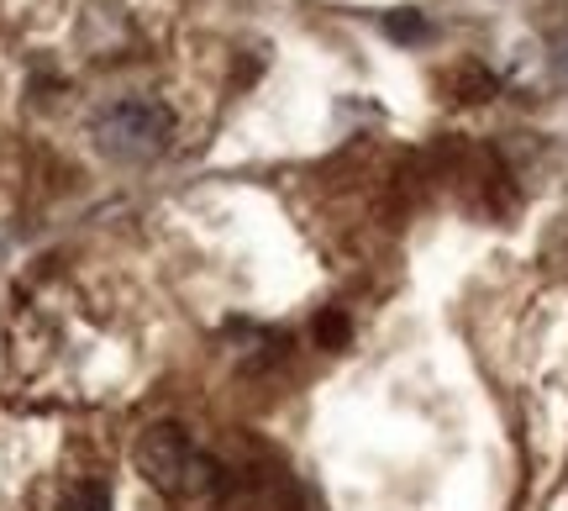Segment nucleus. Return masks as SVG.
Segmentation results:
<instances>
[{
  "mask_svg": "<svg viewBox=\"0 0 568 511\" xmlns=\"http://www.w3.org/2000/svg\"><path fill=\"white\" fill-rule=\"evenodd\" d=\"M132 459H138L142 480H148L153 491L174 495V501H211L226 480L222 464L205 449H195L190 432L174 428V422H153V428L138 438Z\"/></svg>",
  "mask_w": 568,
  "mask_h": 511,
  "instance_id": "1",
  "label": "nucleus"
},
{
  "mask_svg": "<svg viewBox=\"0 0 568 511\" xmlns=\"http://www.w3.org/2000/svg\"><path fill=\"white\" fill-rule=\"evenodd\" d=\"M548 63H552V80H558V84H564V90H568V32H564V38H558V42H552Z\"/></svg>",
  "mask_w": 568,
  "mask_h": 511,
  "instance_id": "6",
  "label": "nucleus"
},
{
  "mask_svg": "<svg viewBox=\"0 0 568 511\" xmlns=\"http://www.w3.org/2000/svg\"><path fill=\"white\" fill-rule=\"evenodd\" d=\"M63 511H111V485L105 480H80L63 495Z\"/></svg>",
  "mask_w": 568,
  "mask_h": 511,
  "instance_id": "3",
  "label": "nucleus"
},
{
  "mask_svg": "<svg viewBox=\"0 0 568 511\" xmlns=\"http://www.w3.org/2000/svg\"><path fill=\"white\" fill-rule=\"evenodd\" d=\"M316 338H322V348H343L347 343V317L343 311H326L322 322H316Z\"/></svg>",
  "mask_w": 568,
  "mask_h": 511,
  "instance_id": "5",
  "label": "nucleus"
},
{
  "mask_svg": "<svg viewBox=\"0 0 568 511\" xmlns=\"http://www.w3.org/2000/svg\"><path fill=\"white\" fill-rule=\"evenodd\" d=\"M385 32L389 38H400V42H416V38H426V17L422 11H389Z\"/></svg>",
  "mask_w": 568,
  "mask_h": 511,
  "instance_id": "4",
  "label": "nucleus"
},
{
  "mask_svg": "<svg viewBox=\"0 0 568 511\" xmlns=\"http://www.w3.org/2000/svg\"><path fill=\"white\" fill-rule=\"evenodd\" d=\"M90 138L105 159L116 164H148L159 159L169 138H174V111L159 101V96H126V101H111L95 117Z\"/></svg>",
  "mask_w": 568,
  "mask_h": 511,
  "instance_id": "2",
  "label": "nucleus"
}]
</instances>
